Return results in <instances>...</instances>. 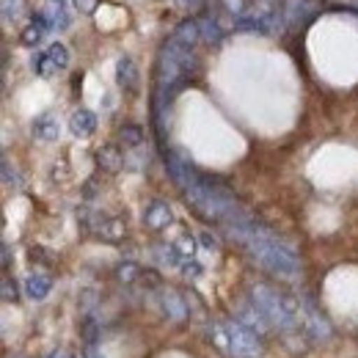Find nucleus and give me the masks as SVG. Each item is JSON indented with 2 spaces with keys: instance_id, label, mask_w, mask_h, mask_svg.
<instances>
[{
  "instance_id": "f257e3e1",
  "label": "nucleus",
  "mask_w": 358,
  "mask_h": 358,
  "mask_svg": "<svg viewBox=\"0 0 358 358\" xmlns=\"http://www.w3.org/2000/svg\"><path fill=\"white\" fill-rule=\"evenodd\" d=\"M185 201L190 204V210L210 221V224H234V221H243L248 218L251 213L240 204V199L234 196V190L224 185L221 179L210 177V174H199V179L182 190Z\"/></svg>"
},
{
  "instance_id": "f03ea898",
  "label": "nucleus",
  "mask_w": 358,
  "mask_h": 358,
  "mask_svg": "<svg viewBox=\"0 0 358 358\" xmlns=\"http://www.w3.org/2000/svg\"><path fill=\"white\" fill-rule=\"evenodd\" d=\"M251 301L259 312L273 322V328L289 334V331H301L303 328V303L270 284H254L251 289Z\"/></svg>"
},
{
  "instance_id": "7ed1b4c3",
  "label": "nucleus",
  "mask_w": 358,
  "mask_h": 358,
  "mask_svg": "<svg viewBox=\"0 0 358 358\" xmlns=\"http://www.w3.org/2000/svg\"><path fill=\"white\" fill-rule=\"evenodd\" d=\"M210 342L215 345V350H221L229 358H262L265 356V342L259 334H254L251 328H245L243 322L224 320V322H213L207 328Z\"/></svg>"
},
{
  "instance_id": "20e7f679",
  "label": "nucleus",
  "mask_w": 358,
  "mask_h": 358,
  "mask_svg": "<svg viewBox=\"0 0 358 358\" xmlns=\"http://www.w3.org/2000/svg\"><path fill=\"white\" fill-rule=\"evenodd\" d=\"M325 8L322 0H284V25L289 31H301Z\"/></svg>"
},
{
  "instance_id": "39448f33",
  "label": "nucleus",
  "mask_w": 358,
  "mask_h": 358,
  "mask_svg": "<svg viewBox=\"0 0 358 358\" xmlns=\"http://www.w3.org/2000/svg\"><path fill=\"white\" fill-rule=\"evenodd\" d=\"M157 303L163 314L171 320V322H185L190 317V309H187V301H185V292H177L171 287H163L157 292Z\"/></svg>"
},
{
  "instance_id": "423d86ee",
  "label": "nucleus",
  "mask_w": 358,
  "mask_h": 358,
  "mask_svg": "<svg viewBox=\"0 0 358 358\" xmlns=\"http://www.w3.org/2000/svg\"><path fill=\"white\" fill-rule=\"evenodd\" d=\"M237 322H243L245 328H251L254 334H268L270 328H273V322H270L265 314L259 312L257 306H254V301H245V303H240L237 306Z\"/></svg>"
},
{
  "instance_id": "0eeeda50",
  "label": "nucleus",
  "mask_w": 358,
  "mask_h": 358,
  "mask_svg": "<svg viewBox=\"0 0 358 358\" xmlns=\"http://www.w3.org/2000/svg\"><path fill=\"white\" fill-rule=\"evenodd\" d=\"M171 221H174V213H171V207H169L166 201L155 199V201L146 204V210H143V224L149 226V229H166Z\"/></svg>"
},
{
  "instance_id": "6e6552de",
  "label": "nucleus",
  "mask_w": 358,
  "mask_h": 358,
  "mask_svg": "<svg viewBox=\"0 0 358 358\" xmlns=\"http://www.w3.org/2000/svg\"><path fill=\"white\" fill-rule=\"evenodd\" d=\"M91 229H94V234L99 237V240H108V243H116V240H122L124 237V221L122 218H96L94 224H91Z\"/></svg>"
},
{
  "instance_id": "1a4fd4ad",
  "label": "nucleus",
  "mask_w": 358,
  "mask_h": 358,
  "mask_svg": "<svg viewBox=\"0 0 358 358\" xmlns=\"http://www.w3.org/2000/svg\"><path fill=\"white\" fill-rule=\"evenodd\" d=\"M174 42H179L182 47H187V50H193V47L201 42V28H199V20H182L177 25V31H174V36H171Z\"/></svg>"
},
{
  "instance_id": "9d476101",
  "label": "nucleus",
  "mask_w": 358,
  "mask_h": 358,
  "mask_svg": "<svg viewBox=\"0 0 358 358\" xmlns=\"http://www.w3.org/2000/svg\"><path fill=\"white\" fill-rule=\"evenodd\" d=\"M69 130L78 135V138H89V135H94V130H96V116H94L91 110H86V108L75 110L72 119H69Z\"/></svg>"
},
{
  "instance_id": "9b49d317",
  "label": "nucleus",
  "mask_w": 358,
  "mask_h": 358,
  "mask_svg": "<svg viewBox=\"0 0 358 358\" xmlns=\"http://www.w3.org/2000/svg\"><path fill=\"white\" fill-rule=\"evenodd\" d=\"M199 28H201V39H204L207 45H218V42L224 39L226 34H229L224 25L218 22V17H215V14L199 17Z\"/></svg>"
},
{
  "instance_id": "f8f14e48",
  "label": "nucleus",
  "mask_w": 358,
  "mask_h": 358,
  "mask_svg": "<svg viewBox=\"0 0 358 358\" xmlns=\"http://www.w3.org/2000/svg\"><path fill=\"white\" fill-rule=\"evenodd\" d=\"M50 289H52V278L45 273H34V275L25 278V292H28L31 301H45Z\"/></svg>"
},
{
  "instance_id": "ddd939ff",
  "label": "nucleus",
  "mask_w": 358,
  "mask_h": 358,
  "mask_svg": "<svg viewBox=\"0 0 358 358\" xmlns=\"http://www.w3.org/2000/svg\"><path fill=\"white\" fill-rule=\"evenodd\" d=\"M116 83L124 91H135V86H138V69H135L133 58H127V55L119 58V64H116Z\"/></svg>"
},
{
  "instance_id": "4468645a",
  "label": "nucleus",
  "mask_w": 358,
  "mask_h": 358,
  "mask_svg": "<svg viewBox=\"0 0 358 358\" xmlns=\"http://www.w3.org/2000/svg\"><path fill=\"white\" fill-rule=\"evenodd\" d=\"M34 135H36L39 141H58V135H61V124H58V119H55L52 113H42V116H36V122H34Z\"/></svg>"
},
{
  "instance_id": "2eb2a0df",
  "label": "nucleus",
  "mask_w": 358,
  "mask_h": 358,
  "mask_svg": "<svg viewBox=\"0 0 358 358\" xmlns=\"http://www.w3.org/2000/svg\"><path fill=\"white\" fill-rule=\"evenodd\" d=\"M96 163H99V169H105V171H119V169L124 166V155L119 152V146L108 143V146H102V149L96 152Z\"/></svg>"
},
{
  "instance_id": "dca6fc26",
  "label": "nucleus",
  "mask_w": 358,
  "mask_h": 358,
  "mask_svg": "<svg viewBox=\"0 0 358 358\" xmlns=\"http://www.w3.org/2000/svg\"><path fill=\"white\" fill-rule=\"evenodd\" d=\"M45 20H47V25H50V31H64V28H69V14H66L64 3H58V0H50V6L45 8Z\"/></svg>"
},
{
  "instance_id": "f3484780",
  "label": "nucleus",
  "mask_w": 358,
  "mask_h": 358,
  "mask_svg": "<svg viewBox=\"0 0 358 358\" xmlns=\"http://www.w3.org/2000/svg\"><path fill=\"white\" fill-rule=\"evenodd\" d=\"M47 31H50V25H47L45 14H36V17L31 20V25L22 31V45H28V47L39 45V42L45 39Z\"/></svg>"
},
{
  "instance_id": "a211bd4d",
  "label": "nucleus",
  "mask_w": 358,
  "mask_h": 358,
  "mask_svg": "<svg viewBox=\"0 0 358 358\" xmlns=\"http://www.w3.org/2000/svg\"><path fill=\"white\" fill-rule=\"evenodd\" d=\"M116 278H119L122 284H135V281L146 278V270L141 268V265H135V262H122V265L116 268Z\"/></svg>"
},
{
  "instance_id": "6ab92c4d",
  "label": "nucleus",
  "mask_w": 358,
  "mask_h": 358,
  "mask_svg": "<svg viewBox=\"0 0 358 358\" xmlns=\"http://www.w3.org/2000/svg\"><path fill=\"white\" fill-rule=\"evenodd\" d=\"M28 14V0H3V20L17 22Z\"/></svg>"
},
{
  "instance_id": "aec40b11",
  "label": "nucleus",
  "mask_w": 358,
  "mask_h": 358,
  "mask_svg": "<svg viewBox=\"0 0 358 358\" xmlns=\"http://www.w3.org/2000/svg\"><path fill=\"white\" fill-rule=\"evenodd\" d=\"M155 259H157L160 265H169V268H182V259H179L174 243H171V245H157V248H155Z\"/></svg>"
},
{
  "instance_id": "412c9836",
  "label": "nucleus",
  "mask_w": 358,
  "mask_h": 358,
  "mask_svg": "<svg viewBox=\"0 0 358 358\" xmlns=\"http://www.w3.org/2000/svg\"><path fill=\"white\" fill-rule=\"evenodd\" d=\"M31 66H34V72H36L39 78H52V75L58 72V66L52 64V58H50L47 52H36L34 61H31Z\"/></svg>"
},
{
  "instance_id": "4be33fe9",
  "label": "nucleus",
  "mask_w": 358,
  "mask_h": 358,
  "mask_svg": "<svg viewBox=\"0 0 358 358\" xmlns=\"http://www.w3.org/2000/svg\"><path fill=\"white\" fill-rule=\"evenodd\" d=\"M119 141H122L124 146L135 149V146H141V143H143V130H141V127H135V124H124V127L119 130Z\"/></svg>"
},
{
  "instance_id": "5701e85b",
  "label": "nucleus",
  "mask_w": 358,
  "mask_h": 358,
  "mask_svg": "<svg viewBox=\"0 0 358 358\" xmlns=\"http://www.w3.org/2000/svg\"><path fill=\"white\" fill-rule=\"evenodd\" d=\"M174 248H177V254L182 262H190V259L196 257V240H193L190 234H182L177 243H174Z\"/></svg>"
},
{
  "instance_id": "b1692460",
  "label": "nucleus",
  "mask_w": 358,
  "mask_h": 358,
  "mask_svg": "<svg viewBox=\"0 0 358 358\" xmlns=\"http://www.w3.org/2000/svg\"><path fill=\"white\" fill-rule=\"evenodd\" d=\"M47 55L52 58V64H55L58 69H66V66H69V50L61 45V42H55V45L47 47Z\"/></svg>"
},
{
  "instance_id": "393cba45",
  "label": "nucleus",
  "mask_w": 358,
  "mask_h": 358,
  "mask_svg": "<svg viewBox=\"0 0 358 358\" xmlns=\"http://www.w3.org/2000/svg\"><path fill=\"white\" fill-rule=\"evenodd\" d=\"M0 298L6 301V303H17V284H14V278H3V284H0Z\"/></svg>"
},
{
  "instance_id": "a878e982",
  "label": "nucleus",
  "mask_w": 358,
  "mask_h": 358,
  "mask_svg": "<svg viewBox=\"0 0 358 358\" xmlns=\"http://www.w3.org/2000/svg\"><path fill=\"white\" fill-rule=\"evenodd\" d=\"M3 182H6V185H14V187H20V185H22V177L11 169V163H8V160H3Z\"/></svg>"
},
{
  "instance_id": "bb28decb",
  "label": "nucleus",
  "mask_w": 358,
  "mask_h": 358,
  "mask_svg": "<svg viewBox=\"0 0 358 358\" xmlns=\"http://www.w3.org/2000/svg\"><path fill=\"white\" fill-rule=\"evenodd\" d=\"M182 273H185L187 278H199V275L204 273V268H201L196 259H190V262H182Z\"/></svg>"
},
{
  "instance_id": "cd10ccee",
  "label": "nucleus",
  "mask_w": 358,
  "mask_h": 358,
  "mask_svg": "<svg viewBox=\"0 0 358 358\" xmlns=\"http://www.w3.org/2000/svg\"><path fill=\"white\" fill-rule=\"evenodd\" d=\"M75 6H78V11H83V14H94L96 6H99V0H75Z\"/></svg>"
},
{
  "instance_id": "c85d7f7f",
  "label": "nucleus",
  "mask_w": 358,
  "mask_h": 358,
  "mask_svg": "<svg viewBox=\"0 0 358 358\" xmlns=\"http://www.w3.org/2000/svg\"><path fill=\"white\" fill-rule=\"evenodd\" d=\"M199 240H201V245H204L207 251H215V248H218V240H215L210 231H201V234H199Z\"/></svg>"
},
{
  "instance_id": "c756f323",
  "label": "nucleus",
  "mask_w": 358,
  "mask_h": 358,
  "mask_svg": "<svg viewBox=\"0 0 358 358\" xmlns=\"http://www.w3.org/2000/svg\"><path fill=\"white\" fill-rule=\"evenodd\" d=\"M80 298H83V301H80L83 312H91V309H94V292H91V289H86V292H83Z\"/></svg>"
},
{
  "instance_id": "7c9ffc66",
  "label": "nucleus",
  "mask_w": 358,
  "mask_h": 358,
  "mask_svg": "<svg viewBox=\"0 0 358 358\" xmlns=\"http://www.w3.org/2000/svg\"><path fill=\"white\" fill-rule=\"evenodd\" d=\"M177 3V8H199L204 0H174Z\"/></svg>"
},
{
  "instance_id": "2f4dec72",
  "label": "nucleus",
  "mask_w": 358,
  "mask_h": 358,
  "mask_svg": "<svg viewBox=\"0 0 358 358\" xmlns=\"http://www.w3.org/2000/svg\"><path fill=\"white\" fill-rule=\"evenodd\" d=\"M83 356H86V358H102L99 353H96V345H94V342H86V350H83Z\"/></svg>"
},
{
  "instance_id": "473e14b6",
  "label": "nucleus",
  "mask_w": 358,
  "mask_h": 358,
  "mask_svg": "<svg viewBox=\"0 0 358 358\" xmlns=\"http://www.w3.org/2000/svg\"><path fill=\"white\" fill-rule=\"evenodd\" d=\"M11 265V248L3 243V268H8Z\"/></svg>"
},
{
  "instance_id": "72a5a7b5",
  "label": "nucleus",
  "mask_w": 358,
  "mask_h": 358,
  "mask_svg": "<svg viewBox=\"0 0 358 358\" xmlns=\"http://www.w3.org/2000/svg\"><path fill=\"white\" fill-rule=\"evenodd\" d=\"M47 358H66L64 353H52V356H47Z\"/></svg>"
},
{
  "instance_id": "f704fd0d",
  "label": "nucleus",
  "mask_w": 358,
  "mask_h": 358,
  "mask_svg": "<svg viewBox=\"0 0 358 358\" xmlns=\"http://www.w3.org/2000/svg\"><path fill=\"white\" fill-rule=\"evenodd\" d=\"M14 358H22V356H14Z\"/></svg>"
},
{
  "instance_id": "c9c22d12",
  "label": "nucleus",
  "mask_w": 358,
  "mask_h": 358,
  "mask_svg": "<svg viewBox=\"0 0 358 358\" xmlns=\"http://www.w3.org/2000/svg\"><path fill=\"white\" fill-rule=\"evenodd\" d=\"M58 3H64V0H58Z\"/></svg>"
}]
</instances>
